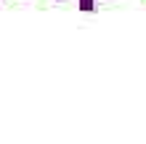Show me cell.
I'll list each match as a JSON object with an SVG mask.
<instances>
[{
  "mask_svg": "<svg viewBox=\"0 0 146 144\" xmlns=\"http://www.w3.org/2000/svg\"><path fill=\"white\" fill-rule=\"evenodd\" d=\"M77 5H80V11H93L96 8V0H77Z\"/></svg>",
  "mask_w": 146,
  "mask_h": 144,
  "instance_id": "cell-1",
  "label": "cell"
}]
</instances>
